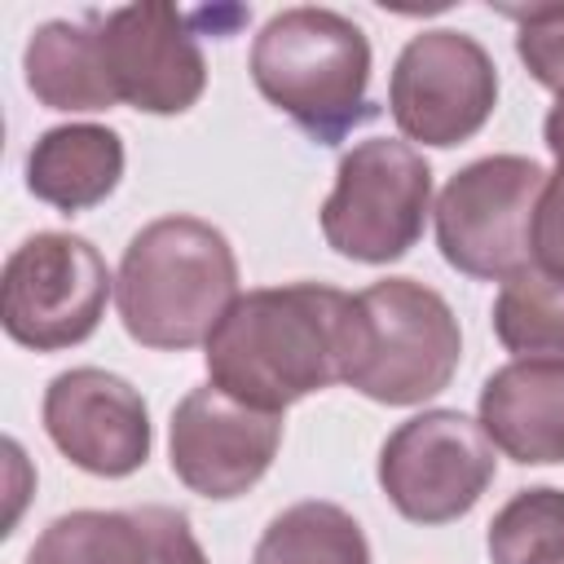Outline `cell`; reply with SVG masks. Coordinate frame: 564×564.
I'll return each mask as SVG.
<instances>
[{
  "label": "cell",
  "instance_id": "obj_1",
  "mask_svg": "<svg viewBox=\"0 0 564 564\" xmlns=\"http://www.w3.org/2000/svg\"><path fill=\"white\" fill-rule=\"evenodd\" d=\"M352 295L330 282L242 291L203 344L207 383L251 410L286 405L344 383Z\"/></svg>",
  "mask_w": 564,
  "mask_h": 564
},
{
  "label": "cell",
  "instance_id": "obj_2",
  "mask_svg": "<svg viewBox=\"0 0 564 564\" xmlns=\"http://www.w3.org/2000/svg\"><path fill=\"white\" fill-rule=\"evenodd\" d=\"M238 295V256L203 216H159L119 256L115 304L128 339L141 348L185 352L207 344Z\"/></svg>",
  "mask_w": 564,
  "mask_h": 564
},
{
  "label": "cell",
  "instance_id": "obj_3",
  "mask_svg": "<svg viewBox=\"0 0 564 564\" xmlns=\"http://www.w3.org/2000/svg\"><path fill=\"white\" fill-rule=\"evenodd\" d=\"M247 70L256 93L317 145H339L352 128L379 119L370 40L335 9L291 4L273 13L251 40Z\"/></svg>",
  "mask_w": 564,
  "mask_h": 564
},
{
  "label": "cell",
  "instance_id": "obj_4",
  "mask_svg": "<svg viewBox=\"0 0 564 564\" xmlns=\"http://www.w3.org/2000/svg\"><path fill=\"white\" fill-rule=\"evenodd\" d=\"M463 330L441 291L414 278H379L352 295L344 383L379 405H423L449 388Z\"/></svg>",
  "mask_w": 564,
  "mask_h": 564
},
{
  "label": "cell",
  "instance_id": "obj_5",
  "mask_svg": "<svg viewBox=\"0 0 564 564\" xmlns=\"http://www.w3.org/2000/svg\"><path fill=\"white\" fill-rule=\"evenodd\" d=\"M427 212V159L401 137H370L339 159L317 225L335 256L357 264H392L423 238Z\"/></svg>",
  "mask_w": 564,
  "mask_h": 564
},
{
  "label": "cell",
  "instance_id": "obj_6",
  "mask_svg": "<svg viewBox=\"0 0 564 564\" xmlns=\"http://www.w3.org/2000/svg\"><path fill=\"white\" fill-rule=\"evenodd\" d=\"M546 172L524 154H485L458 167L436 207V247L476 282H507L533 264V212Z\"/></svg>",
  "mask_w": 564,
  "mask_h": 564
},
{
  "label": "cell",
  "instance_id": "obj_7",
  "mask_svg": "<svg viewBox=\"0 0 564 564\" xmlns=\"http://www.w3.org/2000/svg\"><path fill=\"white\" fill-rule=\"evenodd\" d=\"M110 291L106 256L84 234L44 229L22 238L4 260L0 326L31 352H62L101 326Z\"/></svg>",
  "mask_w": 564,
  "mask_h": 564
},
{
  "label": "cell",
  "instance_id": "obj_8",
  "mask_svg": "<svg viewBox=\"0 0 564 564\" xmlns=\"http://www.w3.org/2000/svg\"><path fill=\"white\" fill-rule=\"evenodd\" d=\"M498 106V66L489 48L454 26L405 40L388 79V115L405 141L449 150L471 141Z\"/></svg>",
  "mask_w": 564,
  "mask_h": 564
},
{
  "label": "cell",
  "instance_id": "obj_9",
  "mask_svg": "<svg viewBox=\"0 0 564 564\" xmlns=\"http://www.w3.org/2000/svg\"><path fill=\"white\" fill-rule=\"evenodd\" d=\"M498 476L489 436L463 410H423L379 445V489L410 524L463 520Z\"/></svg>",
  "mask_w": 564,
  "mask_h": 564
},
{
  "label": "cell",
  "instance_id": "obj_10",
  "mask_svg": "<svg viewBox=\"0 0 564 564\" xmlns=\"http://www.w3.org/2000/svg\"><path fill=\"white\" fill-rule=\"evenodd\" d=\"M278 445L282 414L251 410L216 383L189 388L167 423L172 476L207 502H229L260 485V476L278 458Z\"/></svg>",
  "mask_w": 564,
  "mask_h": 564
},
{
  "label": "cell",
  "instance_id": "obj_11",
  "mask_svg": "<svg viewBox=\"0 0 564 564\" xmlns=\"http://www.w3.org/2000/svg\"><path fill=\"white\" fill-rule=\"evenodd\" d=\"M101 57L119 106L141 115H185L207 88V62L198 48L194 13L145 0L97 13Z\"/></svg>",
  "mask_w": 564,
  "mask_h": 564
},
{
  "label": "cell",
  "instance_id": "obj_12",
  "mask_svg": "<svg viewBox=\"0 0 564 564\" xmlns=\"http://www.w3.org/2000/svg\"><path fill=\"white\" fill-rule=\"evenodd\" d=\"M40 419L57 454L101 480L141 471L154 445L145 397L123 375L101 366H70L53 375Z\"/></svg>",
  "mask_w": 564,
  "mask_h": 564
},
{
  "label": "cell",
  "instance_id": "obj_13",
  "mask_svg": "<svg viewBox=\"0 0 564 564\" xmlns=\"http://www.w3.org/2000/svg\"><path fill=\"white\" fill-rule=\"evenodd\" d=\"M26 564H207V551L176 507H84L48 520L26 551Z\"/></svg>",
  "mask_w": 564,
  "mask_h": 564
},
{
  "label": "cell",
  "instance_id": "obj_14",
  "mask_svg": "<svg viewBox=\"0 0 564 564\" xmlns=\"http://www.w3.org/2000/svg\"><path fill=\"white\" fill-rule=\"evenodd\" d=\"M476 423L520 467L564 463V361L516 357L480 383Z\"/></svg>",
  "mask_w": 564,
  "mask_h": 564
},
{
  "label": "cell",
  "instance_id": "obj_15",
  "mask_svg": "<svg viewBox=\"0 0 564 564\" xmlns=\"http://www.w3.org/2000/svg\"><path fill=\"white\" fill-rule=\"evenodd\" d=\"M123 137L106 123H57L26 150V189L75 216L115 194L123 181Z\"/></svg>",
  "mask_w": 564,
  "mask_h": 564
},
{
  "label": "cell",
  "instance_id": "obj_16",
  "mask_svg": "<svg viewBox=\"0 0 564 564\" xmlns=\"http://www.w3.org/2000/svg\"><path fill=\"white\" fill-rule=\"evenodd\" d=\"M22 79L31 97L48 110L93 115V110L119 106L106 75V57H101L97 13L40 22L22 48Z\"/></svg>",
  "mask_w": 564,
  "mask_h": 564
},
{
  "label": "cell",
  "instance_id": "obj_17",
  "mask_svg": "<svg viewBox=\"0 0 564 564\" xmlns=\"http://www.w3.org/2000/svg\"><path fill=\"white\" fill-rule=\"evenodd\" d=\"M251 564H370V542L339 502L304 498L264 524Z\"/></svg>",
  "mask_w": 564,
  "mask_h": 564
},
{
  "label": "cell",
  "instance_id": "obj_18",
  "mask_svg": "<svg viewBox=\"0 0 564 564\" xmlns=\"http://www.w3.org/2000/svg\"><path fill=\"white\" fill-rule=\"evenodd\" d=\"M494 335L516 357L564 361V282L538 264L507 278L494 300Z\"/></svg>",
  "mask_w": 564,
  "mask_h": 564
},
{
  "label": "cell",
  "instance_id": "obj_19",
  "mask_svg": "<svg viewBox=\"0 0 564 564\" xmlns=\"http://www.w3.org/2000/svg\"><path fill=\"white\" fill-rule=\"evenodd\" d=\"M485 551L494 564H564V489H516L494 511Z\"/></svg>",
  "mask_w": 564,
  "mask_h": 564
},
{
  "label": "cell",
  "instance_id": "obj_20",
  "mask_svg": "<svg viewBox=\"0 0 564 564\" xmlns=\"http://www.w3.org/2000/svg\"><path fill=\"white\" fill-rule=\"evenodd\" d=\"M516 22V57L524 70L551 88L564 93V4H529V9H498Z\"/></svg>",
  "mask_w": 564,
  "mask_h": 564
},
{
  "label": "cell",
  "instance_id": "obj_21",
  "mask_svg": "<svg viewBox=\"0 0 564 564\" xmlns=\"http://www.w3.org/2000/svg\"><path fill=\"white\" fill-rule=\"evenodd\" d=\"M533 264L564 282V163L546 172V185L533 212Z\"/></svg>",
  "mask_w": 564,
  "mask_h": 564
},
{
  "label": "cell",
  "instance_id": "obj_22",
  "mask_svg": "<svg viewBox=\"0 0 564 564\" xmlns=\"http://www.w3.org/2000/svg\"><path fill=\"white\" fill-rule=\"evenodd\" d=\"M542 141H546V150L555 154V163H564V93H560V97H555V106L546 110Z\"/></svg>",
  "mask_w": 564,
  "mask_h": 564
}]
</instances>
